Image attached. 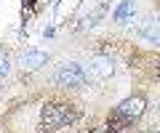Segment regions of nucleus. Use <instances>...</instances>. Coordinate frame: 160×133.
Instances as JSON below:
<instances>
[{
    "label": "nucleus",
    "mask_w": 160,
    "mask_h": 133,
    "mask_svg": "<svg viewBox=\"0 0 160 133\" xmlns=\"http://www.w3.org/2000/svg\"><path fill=\"white\" fill-rule=\"evenodd\" d=\"M139 37L152 45H160V16H149L147 21H142L139 27Z\"/></svg>",
    "instance_id": "obj_6"
},
{
    "label": "nucleus",
    "mask_w": 160,
    "mask_h": 133,
    "mask_svg": "<svg viewBox=\"0 0 160 133\" xmlns=\"http://www.w3.org/2000/svg\"><path fill=\"white\" fill-rule=\"evenodd\" d=\"M131 13H133V3H131V0H123V3L118 6V11H115V21H118V24H126Z\"/></svg>",
    "instance_id": "obj_7"
},
{
    "label": "nucleus",
    "mask_w": 160,
    "mask_h": 133,
    "mask_svg": "<svg viewBox=\"0 0 160 133\" xmlns=\"http://www.w3.org/2000/svg\"><path fill=\"white\" fill-rule=\"evenodd\" d=\"M51 80L56 85H64V88H83L88 83V77H86V67H80L75 61H67V64H59V69L53 72Z\"/></svg>",
    "instance_id": "obj_2"
},
{
    "label": "nucleus",
    "mask_w": 160,
    "mask_h": 133,
    "mask_svg": "<svg viewBox=\"0 0 160 133\" xmlns=\"http://www.w3.org/2000/svg\"><path fill=\"white\" fill-rule=\"evenodd\" d=\"M102 16H104V6H99L96 11L91 13V16H86V19H83V24H80V29H88V27H96V21H99V19H102Z\"/></svg>",
    "instance_id": "obj_9"
},
{
    "label": "nucleus",
    "mask_w": 160,
    "mask_h": 133,
    "mask_svg": "<svg viewBox=\"0 0 160 133\" xmlns=\"http://www.w3.org/2000/svg\"><path fill=\"white\" fill-rule=\"evenodd\" d=\"M80 112L72 104H46L40 112V133H53L64 125H72Z\"/></svg>",
    "instance_id": "obj_1"
},
{
    "label": "nucleus",
    "mask_w": 160,
    "mask_h": 133,
    "mask_svg": "<svg viewBox=\"0 0 160 133\" xmlns=\"http://www.w3.org/2000/svg\"><path fill=\"white\" fill-rule=\"evenodd\" d=\"M158 107H160V98H158Z\"/></svg>",
    "instance_id": "obj_12"
},
{
    "label": "nucleus",
    "mask_w": 160,
    "mask_h": 133,
    "mask_svg": "<svg viewBox=\"0 0 160 133\" xmlns=\"http://www.w3.org/2000/svg\"><path fill=\"white\" fill-rule=\"evenodd\" d=\"M8 72H11V59H8V53H6V48L0 45V77H6Z\"/></svg>",
    "instance_id": "obj_10"
},
{
    "label": "nucleus",
    "mask_w": 160,
    "mask_h": 133,
    "mask_svg": "<svg viewBox=\"0 0 160 133\" xmlns=\"http://www.w3.org/2000/svg\"><path fill=\"white\" fill-rule=\"evenodd\" d=\"M43 64H48V56L43 51H35V48H29V51H22V56H19V67L27 72L32 69H40Z\"/></svg>",
    "instance_id": "obj_4"
},
{
    "label": "nucleus",
    "mask_w": 160,
    "mask_h": 133,
    "mask_svg": "<svg viewBox=\"0 0 160 133\" xmlns=\"http://www.w3.org/2000/svg\"><path fill=\"white\" fill-rule=\"evenodd\" d=\"M112 72H115L112 59H102V56L91 59V64L86 67V77H88L91 83H102V80H107V77H112Z\"/></svg>",
    "instance_id": "obj_3"
},
{
    "label": "nucleus",
    "mask_w": 160,
    "mask_h": 133,
    "mask_svg": "<svg viewBox=\"0 0 160 133\" xmlns=\"http://www.w3.org/2000/svg\"><path fill=\"white\" fill-rule=\"evenodd\" d=\"M128 125H131V122H128V120H126V117L120 115V112H118V109H115V112H112V115H109V120H107V128H109V131H126V128H128Z\"/></svg>",
    "instance_id": "obj_8"
},
{
    "label": "nucleus",
    "mask_w": 160,
    "mask_h": 133,
    "mask_svg": "<svg viewBox=\"0 0 160 133\" xmlns=\"http://www.w3.org/2000/svg\"><path fill=\"white\" fill-rule=\"evenodd\" d=\"M155 77H160V64H155Z\"/></svg>",
    "instance_id": "obj_11"
},
{
    "label": "nucleus",
    "mask_w": 160,
    "mask_h": 133,
    "mask_svg": "<svg viewBox=\"0 0 160 133\" xmlns=\"http://www.w3.org/2000/svg\"><path fill=\"white\" fill-rule=\"evenodd\" d=\"M118 112L126 117L128 122H133V120L144 112V98H142V96H131V98H126V101H120V104H118Z\"/></svg>",
    "instance_id": "obj_5"
}]
</instances>
